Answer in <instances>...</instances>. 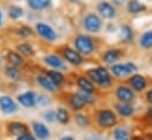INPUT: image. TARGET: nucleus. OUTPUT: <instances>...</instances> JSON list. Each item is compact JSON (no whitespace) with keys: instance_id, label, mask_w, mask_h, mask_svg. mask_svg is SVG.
Segmentation results:
<instances>
[{"instance_id":"5701e85b","label":"nucleus","mask_w":152,"mask_h":140,"mask_svg":"<svg viewBox=\"0 0 152 140\" xmlns=\"http://www.w3.org/2000/svg\"><path fill=\"white\" fill-rule=\"evenodd\" d=\"M6 75L10 78V79H13V80H18L20 78V71L18 69V66H13V65H10L6 67Z\"/></svg>"},{"instance_id":"ea45409f","label":"nucleus","mask_w":152,"mask_h":140,"mask_svg":"<svg viewBox=\"0 0 152 140\" xmlns=\"http://www.w3.org/2000/svg\"><path fill=\"white\" fill-rule=\"evenodd\" d=\"M149 117H151V118H152V108H150V109H149Z\"/></svg>"},{"instance_id":"393cba45","label":"nucleus","mask_w":152,"mask_h":140,"mask_svg":"<svg viewBox=\"0 0 152 140\" xmlns=\"http://www.w3.org/2000/svg\"><path fill=\"white\" fill-rule=\"evenodd\" d=\"M56 118H57V120L59 122L66 124V122H69L70 115H69V112L65 108H58L57 112H56Z\"/></svg>"},{"instance_id":"6ab92c4d","label":"nucleus","mask_w":152,"mask_h":140,"mask_svg":"<svg viewBox=\"0 0 152 140\" xmlns=\"http://www.w3.org/2000/svg\"><path fill=\"white\" fill-rule=\"evenodd\" d=\"M127 9L130 13H139L145 9V5H143L138 0H130L127 4Z\"/></svg>"},{"instance_id":"20e7f679","label":"nucleus","mask_w":152,"mask_h":140,"mask_svg":"<svg viewBox=\"0 0 152 140\" xmlns=\"http://www.w3.org/2000/svg\"><path fill=\"white\" fill-rule=\"evenodd\" d=\"M36 31L38 32V34L40 36H42L44 39H46L48 41H53L57 38V34L53 31V28L51 26H48L47 24H44V23H37L36 24Z\"/></svg>"},{"instance_id":"58836bf2","label":"nucleus","mask_w":152,"mask_h":140,"mask_svg":"<svg viewBox=\"0 0 152 140\" xmlns=\"http://www.w3.org/2000/svg\"><path fill=\"white\" fill-rule=\"evenodd\" d=\"M61 140H75V139H73L72 137H64Z\"/></svg>"},{"instance_id":"9d476101","label":"nucleus","mask_w":152,"mask_h":140,"mask_svg":"<svg viewBox=\"0 0 152 140\" xmlns=\"http://www.w3.org/2000/svg\"><path fill=\"white\" fill-rule=\"evenodd\" d=\"M18 100L25 107H33L37 103V98H36V94L33 92H26L24 94L18 96Z\"/></svg>"},{"instance_id":"f704fd0d","label":"nucleus","mask_w":152,"mask_h":140,"mask_svg":"<svg viewBox=\"0 0 152 140\" xmlns=\"http://www.w3.org/2000/svg\"><path fill=\"white\" fill-rule=\"evenodd\" d=\"M17 140H36V138H34L33 136L28 134V133H25V134H23V136H19Z\"/></svg>"},{"instance_id":"4468645a","label":"nucleus","mask_w":152,"mask_h":140,"mask_svg":"<svg viewBox=\"0 0 152 140\" xmlns=\"http://www.w3.org/2000/svg\"><path fill=\"white\" fill-rule=\"evenodd\" d=\"M117 97L119 98V100H121L124 103H127V101H131L134 98V94L127 87H119L117 90Z\"/></svg>"},{"instance_id":"9b49d317","label":"nucleus","mask_w":152,"mask_h":140,"mask_svg":"<svg viewBox=\"0 0 152 140\" xmlns=\"http://www.w3.org/2000/svg\"><path fill=\"white\" fill-rule=\"evenodd\" d=\"M8 132L13 136L19 137L25 133H28V130H27V126L21 122H11L8 125Z\"/></svg>"},{"instance_id":"aec40b11","label":"nucleus","mask_w":152,"mask_h":140,"mask_svg":"<svg viewBox=\"0 0 152 140\" xmlns=\"http://www.w3.org/2000/svg\"><path fill=\"white\" fill-rule=\"evenodd\" d=\"M17 50H18L19 53L23 54V55H26V57H33V55H34V50H33V47H32L30 44H27V42H24V44L18 45V46H17Z\"/></svg>"},{"instance_id":"a19ab883","label":"nucleus","mask_w":152,"mask_h":140,"mask_svg":"<svg viewBox=\"0 0 152 140\" xmlns=\"http://www.w3.org/2000/svg\"><path fill=\"white\" fill-rule=\"evenodd\" d=\"M87 140H99L98 138H96V137H92V138H88Z\"/></svg>"},{"instance_id":"e433bc0d","label":"nucleus","mask_w":152,"mask_h":140,"mask_svg":"<svg viewBox=\"0 0 152 140\" xmlns=\"http://www.w3.org/2000/svg\"><path fill=\"white\" fill-rule=\"evenodd\" d=\"M124 1H125V0H112V2L115 4V5H118V6H119V5H121Z\"/></svg>"},{"instance_id":"4be33fe9","label":"nucleus","mask_w":152,"mask_h":140,"mask_svg":"<svg viewBox=\"0 0 152 140\" xmlns=\"http://www.w3.org/2000/svg\"><path fill=\"white\" fill-rule=\"evenodd\" d=\"M47 77H48L57 86L61 85L63 81H64V75H63L60 72H57V71H48V72H47Z\"/></svg>"},{"instance_id":"7c9ffc66","label":"nucleus","mask_w":152,"mask_h":140,"mask_svg":"<svg viewBox=\"0 0 152 140\" xmlns=\"http://www.w3.org/2000/svg\"><path fill=\"white\" fill-rule=\"evenodd\" d=\"M120 30H121V38L124 41H130L132 39V31L127 25H123Z\"/></svg>"},{"instance_id":"bb28decb","label":"nucleus","mask_w":152,"mask_h":140,"mask_svg":"<svg viewBox=\"0 0 152 140\" xmlns=\"http://www.w3.org/2000/svg\"><path fill=\"white\" fill-rule=\"evenodd\" d=\"M140 45L144 48H150L152 47V31L145 32L140 38Z\"/></svg>"},{"instance_id":"39448f33","label":"nucleus","mask_w":152,"mask_h":140,"mask_svg":"<svg viewBox=\"0 0 152 140\" xmlns=\"http://www.w3.org/2000/svg\"><path fill=\"white\" fill-rule=\"evenodd\" d=\"M98 122L102 127H112L115 124V115L111 111H102L98 115Z\"/></svg>"},{"instance_id":"473e14b6","label":"nucleus","mask_w":152,"mask_h":140,"mask_svg":"<svg viewBox=\"0 0 152 140\" xmlns=\"http://www.w3.org/2000/svg\"><path fill=\"white\" fill-rule=\"evenodd\" d=\"M76 121L79 126H87L88 125V118L84 114H77L76 115Z\"/></svg>"},{"instance_id":"ddd939ff","label":"nucleus","mask_w":152,"mask_h":140,"mask_svg":"<svg viewBox=\"0 0 152 140\" xmlns=\"http://www.w3.org/2000/svg\"><path fill=\"white\" fill-rule=\"evenodd\" d=\"M37 80H38V82L45 88V90H47V91H50V92H56L57 88H58V86H57L47 75H39L38 78H37Z\"/></svg>"},{"instance_id":"b1692460","label":"nucleus","mask_w":152,"mask_h":140,"mask_svg":"<svg viewBox=\"0 0 152 140\" xmlns=\"http://www.w3.org/2000/svg\"><path fill=\"white\" fill-rule=\"evenodd\" d=\"M78 86L83 90V91H85V92H87V93H92L93 92V85L91 84V81H88L87 79H85V78H79L78 79Z\"/></svg>"},{"instance_id":"72a5a7b5","label":"nucleus","mask_w":152,"mask_h":140,"mask_svg":"<svg viewBox=\"0 0 152 140\" xmlns=\"http://www.w3.org/2000/svg\"><path fill=\"white\" fill-rule=\"evenodd\" d=\"M90 94H91V93H87V92H85V91H83V92L79 93V96L84 99L85 103H93V99L90 97Z\"/></svg>"},{"instance_id":"79ce46f5","label":"nucleus","mask_w":152,"mask_h":140,"mask_svg":"<svg viewBox=\"0 0 152 140\" xmlns=\"http://www.w3.org/2000/svg\"><path fill=\"white\" fill-rule=\"evenodd\" d=\"M1 19H2V15H1V11H0V25H1Z\"/></svg>"},{"instance_id":"6e6552de","label":"nucleus","mask_w":152,"mask_h":140,"mask_svg":"<svg viewBox=\"0 0 152 140\" xmlns=\"http://www.w3.org/2000/svg\"><path fill=\"white\" fill-rule=\"evenodd\" d=\"M61 53H63L64 58H65L69 63H71L72 65H80V64L83 63V58L80 57V54L77 53L76 51L69 48V47L64 48V50L61 51Z\"/></svg>"},{"instance_id":"f257e3e1","label":"nucleus","mask_w":152,"mask_h":140,"mask_svg":"<svg viewBox=\"0 0 152 140\" xmlns=\"http://www.w3.org/2000/svg\"><path fill=\"white\" fill-rule=\"evenodd\" d=\"M75 46L79 53L85 54V55L91 54L94 50L93 40L87 35H78L75 40Z\"/></svg>"},{"instance_id":"f8f14e48","label":"nucleus","mask_w":152,"mask_h":140,"mask_svg":"<svg viewBox=\"0 0 152 140\" xmlns=\"http://www.w3.org/2000/svg\"><path fill=\"white\" fill-rule=\"evenodd\" d=\"M33 131H34L36 136L40 140H46L50 138L48 128L44 124H41V122H33Z\"/></svg>"},{"instance_id":"a211bd4d","label":"nucleus","mask_w":152,"mask_h":140,"mask_svg":"<svg viewBox=\"0 0 152 140\" xmlns=\"http://www.w3.org/2000/svg\"><path fill=\"white\" fill-rule=\"evenodd\" d=\"M44 61L52 66V67H56V69H65V65L63 63V60L60 58H58L57 55H47L44 58Z\"/></svg>"},{"instance_id":"c85d7f7f","label":"nucleus","mask_w":152,"mask_h":140,"mask_svg":"<svg viewBox=\"0 0 152 140\" xmlns=\"http://www.w3.org/2000/svg\"><path fill=\"white\" fill-rule=\"evenodd\" d=\"M85 101H84V99L79 96V94H76V96H73L72 98H71V106L75 108V109H80V108H83L84 106H85Z\"/></svg>"},{"instance_id":"a878e982","label":"nucleus","mask_w":152,"mask_h":140,"mask_svg":"<svg viewBox=\"0 0 152 140\" xmlns=\"http://www.w3.org/2000/svg\"><path fill=\"white\" fill-rule=\"evenodd\" d=\"M23 14H24V9L21 7H19V6L13 5V6H11L8 8V15L12 19H19Z\"/></svg>"},{"instance_id":"4c0bfd02","label":"nucleus","mask_w":152,"mask_h":140,"mask_svg":"<svg viewBox=\"0 0 152 140\" xmlns=\"http://www.w3.org/2000/svg\"><path fill=\"white\" fill-rule=\"evenodd\" d=\"M146 97H148V100L152 104V90L148 93V96H146Z\"/></svg>"},{"instance_id":"0eeeda50","label":"nucleus","mask_w":152,"mask_h":140,"mask_svg":"<svg viewBox=\"0 0 152 140\" xmlns=\"http://www.w3.org/2000/svg\"><path fill=\"white\" fill-rule=\"evenodd\" d=\"M98 12L100 13L102 17H104L106 19H111V18L115 17L114 7L107 1H102L98 4Z\"/></svg>"},{"instance_id":"c756f323","label":"nucleus","mask_w":152,"mask_h":140,"mask_svg":"<svg viewBox=\"0 0 152 140\" xmlns=\"http://www.w3.org/2000/svg\"><path fill=\"white\" fill-rule=\"evenodd\" d=\"M114 139L115 140H130V134L126 130L117 128L114 131Z\"/></svg>"},{"instance_id":"c9c22d12","label":"nucleus","mask_w":152,"mask_h":140,"mask_svg":"<svg viewBox=\"0 0 152 140\" xmlns=\"http://www.w3.org/2000/svg\"><path fill=\"white\" fill-rule=\"evenodd\" d=\"M45 118H46V120H48V121H53L54 118H56V113L52 112V111H50V112L45 113Z\"/></svg>"},{"instance_id":"7ed1b4c3","label":"nucleus","mask_w":152,"mask_h":140,"mask_svg":"<svg viewBox=\"0 0 152 140\" xmlns=\"http://www.w3.org/2000/svg\"><path fill=\"white\" fill-rule=\"evenodd\" d=\"M84 27L88 32H91V33H97L102 28V21H100V19H99L98 15H96L93 13H90V14H87L85 17Z\"/></svg>"},{"instance_id":"423d86ee","label":"nucleus","mask_w":152,"mask_h":140,"mask_svg":"<svg viewBox=\"0 0 152 140\" xmlns=\"http://www.w3.org/2000/svg\"><path fill=\"white\" fill-rule=\"evenodd\" d=\"M134 71H137V67L132 63H126L124 65H114V66H112V72L117 77H125V75H127V74H130Z\"/></svg>"},{"instance_id":"cd10ccee","label":"nucleus","mask_w":152,"mask_h":140,"mask_svg":"<svg viewBox=\"0 0 152 140\" xmlns=\"http://www.w3.org/2000/svg\"><path fill=\"white\" fill-rule=\"evenodd\" d=\"M117 109L124 117H129V115H131L133 113L132 106L127 105V104H119V105H117Z\"/></svg>"},{"instance_id":"37998d69","label":"nucleus","mask_w":152,"mask_h":140,"mask_svg":"<svg viewBox=\"0 0 152 140\" xmlns=\"http://www.w3.org/2000/svg\"><path fill=\"white\" fill-rule=\"evenodd\" d=\"M71 2H78V0H70Z\"/></svg>"},{"instance_id":"2eb2a0df","label":"nucleus","mask_w":152,"mask_h":140,"mask_svg":"<svg viewBox=\"0 0 152 140\" xmlns=\"http://www.w3.org/2000/svg\"><path fill=\"white\" fill-rule=\"evenodd\" d=\"M51 1L52 0H27V5L34 11H42L51 5Z\"/></svg>"},{"instance_id":"f03ea898","label":"nucleus","mask_w":152,"mask_h":140,"mask_svg":"<svg viewBox=\"0 0 152 140\" xmlns=\"http://www.w3.org/2000/svg\"><path fill=\"white\" fill-rule=\"evenodd\" d=\"M88 75L90 78L98 85L107 87L111 84V79H110V74L109 72L103 69V67H98L96 70H90L88 71Z\"/></svg>"},{"instance_id":"f3484780","label":"nucleus","mask_w":152,"mask_h":140,"mask_svg":"<svg viewBox=\"0 0 152 140\" xmlns=\"http://www.w3.org/2000/svg\"><path fill=\"white\" fill-rule=\"evenodd\" d=\"M130 82H131L132 87H133L136 91H143V90L145 88V86H146V80H145V78L142 77V75H133V77L131 78Z\"/></svg>"},{"instance_id":"2f4dec72","label":"nucleus","mask_w":152,"mask_h":140,"mask_svg":"<svg viewBox=\"0 0 152 140\" xmlns=\"http://www.w3.org/2000/svg\"><path fill=\"white\" fill-rule=\"evenodd\" d=\"M18 34L23 38H27V36H31L33 34V31L28 27V26H21L19 30H18Z\"/></svg>"},{"instance_id":"dca6fc26","label":"nucleus","mask_w":152,"mask_h":140,"mask_svg":"<svg viewBox=\"0 0 152 140\" xmlns=\"http://www.w3.org/2000/svg\"><path fill=\"white\" fill-rule=\"evenodd\" d=\"M6 59H7V61H8L11 65H13V66H21V65L24 64V59H23L21 54L17 53V52H14V51H10V52L7 53V55H6Z\"/></svg>"},{"instance_id":"412c9836","label":"nucleus","mask_w":152,"mask_h":140,"mask_svg":"<svg viewBox=\"0 0 152 140\" xmlns=\"http://www.w3.org/2000/svg\"><path fill=\"white\" fill-rule=\"evenodd\" d=\"M120 57V51L118 50H111V51H107L105 54H104V60L107 63V64H112L114 61L118 60V58Z\"/></svg>"},{"instance_id":"1a4fd4ad","label":"nucleus","mask_w":152,"mask_h":140,"mask_svg":"<svg viewBox=\"0 0 152 140\" xmlns=\"http://www.w3.org/2000/svg\"><path fill=\"white\" fill-rule=\"evenodd\" d=\"M0 107H1L2 112H5V113H13L17 111L15 103L7 96L0 97Z\"/></svg>"}]
</instances>
